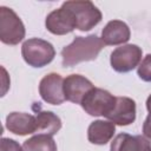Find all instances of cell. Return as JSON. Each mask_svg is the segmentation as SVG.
I'll list each match as a JSON object with an SVG mask.
<instances>
[{
    "instance_id": "cell-2",
    "label": "cell",
    "mask_w": 151,
    "mask_h": 151,
    "mask_svg": "<svg viewBox=\"0 0 151 151\" xmlns=\"http://www.w3.org/2000/svg\"><path fill=\"white\" fill-rule=\"evenodd\" d=\"M24 60L32 67L39 68L48 65L55 57V50L51 42L40 38H31L21 46Z\"/></svg>"
},
{
    "instance_id": "cell-13",
    "label": "cell",
    "mask_w": 151,
    "mask_h": 151,
    "mask_svg": "<svg viewBox=\"0 0 151 151\" xmlns=\"http://www.w3.org/2000/svg\"><path fill=\"white\" fill-rule=\"evenodd\" d=\"M149 147H151V143L144 136L119 133L111 142L110 151H146Z\"/></svg>"
},
{
    "instance_id": "cell-4",
    "label": "cell",
    "mask_w": 151,
    "mask_h": 151,
    "mask_svg": "<svg viewBox=\"0 0 151 151\" xmlns=\"http://www.w3.org/2000/svg\"><path fill=\"white\" fill-rule=\"evenodd\" d=\"M63 4L73 12L74 18H76L77 28L81 32L92 29L103 19L101 12L98 9L97 6H94L92 1L72 0V1H65Z\"/></svg>"
},
{
    "instance_id": "cell-14",
    "label": "cell",
    "mask_w": 151,
    "mask_h": 151,
    "mask_svg": "<svg viewBox=\"0 0 151 151\" xmlns=\"http://www.w3.org/2000/svg\"><path fill=\"white\" fill-rule=\"evenodd\" d=\"M116 132V124L110 120H94L87 129V139L90 143L96 145L107 144Z\"/></svg>"
},
{
    "instance_id": "cell-6",
    "label": "cell",
    "mask_w": 151,
    "mask_h": 151,
    "mask_svg": "<svg viewBox=\"0 0 151 151\" xmlns=\"http://www.w3.org/2000/svg\"><path fill=\"white\" fill-rule=\"evenodd\" d=\"M143 51L138 45L134 44H126L122 45L120 47H117L113 50L110 57L111 67L119 72V73H126L136 67L142 61Z\"/></svg>"
},
{
    "instance_id": "cell-7",
    "label": "cell",
    "mask_w": 151,
    "mask_h": 151,
    "mask_svg": "<svg viewBox=\"0 0 151 151\" xmlns=\"http://www.w3.org/2000/svg\"><path fill=\"white\" fill-rule=\"evenodd\" d=\"M45 26L48 32L55 35H65L77 28L73 12L64 4L60 8L52 11L46 17Z\"/></svg>"
},
{
    "instance_id": "cell-10",
    "label": "cell",
    "mask_w": 151,
    "mask_h": 151,
    "mask_svg": "<svg viewBox=\"0 0 151 151\" xmlns=\"http://www.w3.org/2000/svg\"><path fill=\"white\" fill-rule=\"evenodd\" d=\"M136 101L129 97H116V104L106 118L116 125L126 126L136 120Z\"/></svg>"
},
{
    "instance_id": "cell-11",
    "label": "cell",
    "mask_w": 151,
    "mask_h": 151,
    "mask_svg": "<svg viewBox=\"0 0 151 151\" xmlns=\"http://www.w3.org/2000/svg\"><path fill=\"white\" fill-rule=\"evenodd\" d=\"M6 129L18 136L35 133L37 118L31 113L12 112L6 117Z\"/></svg>"
},
{
    "instance_id": "cell-16",
    "label": "cell",
    "mask_w": 151,
    "mask_h": 151,
    "mask_svg": "<svg viewBox=\"0 0 151 151\" xmlns=\"http://www.w3.org/2000/svg\"><path fill=\"white\" fill-rule=\"evenodd\" d=\"M24 151H57V144L52 136L35 134L22 144Z\"/></svg>"
},
{
    "instance_id": "cell-15",
    "label": "cell",
    "mask_w": 151,
    "mask_h": 151,
    "mask_svg": "<svg viewBox=\"0 0 151 151\" xmlns=\"http://www.w3.org/2000/svg\"><path fill=\"white\" fill-rule=\"evenodd\" d=\"M37 118V134L54 136L61 129V119L51 111H39Z\"/></svg>"
},
{
    "instance_id": "cell-9",
    "label": "cell",
    "mask_w": 151,
    "mask_h": 151,
    "mask_svg": "<svg viewBox=\"0 0 151 151\" xmlns=\"http://www.w3.org/2000/svg\"><path fill=\"white\" fill-rule=\"evenodd\" d=\"M93 87V84L86 77L81 74H70L64 79L65 99L74 104H81L84 97Z\"/></svg>"
},
{
    "instance_id": "cell-20",
    "label": "cell",
    "mask_w": 151,
    "mask_h": 151,
    "mask_svg": "<svg viewBox=\"0 0 151 151\" xmlns=\"http://www.w3.org/2000/svg\"><path fill=\"white\" fill-rule=\"evenodd\" d=\"M146 109H147V111H149V113H151V94L147 97V99H146Z\"/></svg>"
},
{
    "instance_id": "cell-1",
    "label": "cell",
    "mask_w": 151,
    "mask_h": 151,
    "mask_svg": "<svg viewBox=\"0 0 151 151\" xmlns=\"http://www.w3.org/2000/svg\"><path fill=\"white\" fill-rule=\"evenodd\" d=\"M105 44L96 34L87 37H76L73 41L61 50V64L64 67H72L83 61L97 59Z\"/></svg>"
},
{
    "instance_id": "cell-17",
    "label": "cell",
    "mask_w": 151,
    "mask_h": 151,
    "mask_svg": "<svg viewBox=\"0 0 151 151\" xmlns=\"http://www.w3.org/2000/svg\"><path fill=\"white\" fill-rule=\"evenodd\" d=\"M137 74L142 80L147 83L151 81V54H146L142 59L137 67Z\"/></svg>"
},
{
    "instance_id": "cell-5",
    "label": "cell",
    "mask_w": 151,
    "mask_h": 151,
    "mask_svg": "<svg viewBox=\"0 0 151 151\" xmlns=\"http://www.w3.org/2000/svg\"><path fill=\"white\" fill-rule=\"evenodd\" d=\"M116 104V97L109 91L99 87H93L81 100L83 110L93 117H106Z\"/></svg>"
},
{
    "instance_id": "cell-8",
    "label": "cell",
    "mask_w": 151,
    "mask_h": 151,
    "mask_svg": "<svg viewBox=\"0 0 151 151\" xmlns=\"http://www.w3.org/2000/svg\"><path fill=\"white\" fill-rule=\"evenodd\" d=\"M39 94L47 104H63L66 100L64 94V78L54 72L46 74L39 83Z\"/></svg>"
},
{
    "instance_id": "cell-12",
    "label": "cell",
    "mask_w": 151,
    "mask_h": 151,
    "mask_svg": "<svg viewBox=\"0 0 151 151\" xmlns=\"http://www.w3.org/2000/svg\"><path fill=\"white\" fill-rule=\"evenodd\" d=\"M131 37L130 27L122 20H111L101 31V40L105 45H122L129 41Z\"/></svg>"
},
{
    "instance_id": "cell-21",
    "label": "cell",
    "mask_w": 151,
    "mask_h": 151,
    "mask_svg": "<svg viewBox=\"0 0 151 151\" xmlns=\"http://www.w3.org/2000/svg\"><path fill=\"white\" fill-rule=\"evenodd\" d=\"M146 151H151V147H149V149H147V150H146Z\"/></svg>"
},
{
    "instance_id": "cell-19",
    "label": "cell",
    "mask_w": 151,
    "mask_h": 151,
    "mask_svg": "<svg viewBox=\"0 0 151 151\" xmlns=\"http://www.w3.org/2000/svg\"><path fill=\"white\" fill-rule=\"evenodd\" d=\"M143 134L147 139H151V113H149L147 117L144 120V124H143Z\"/></svg>"
},
{
    "instance_id": "cell-3",
    "label": "cell",
    "mask_w": 151,
    "mask_h": 151,
    "mask_svg": "<svg viewBox=\"0 0 151 151\" xmlns=\"http://www.w3.org/2000/svg\"><path fill=\"white\" fill-rule=\"evenodd\" d=\"M25 26L17 13L6 6L0 7V40L6 45H18L25 38Z\"/></svg>"
},
{
    "instance_id": "cell-18",
    "label": "cell",
    "mask_w": 151,
    "mask_h": 151,
    "mask_svg": "<svg viewBox=\"0 0 151 151\" xmlns=\"http://www.w3.org/2000/svg\"><path fill=\"white\" fill-rule=\"evenodd\" d=\"M0 151H24L22 146L12 138L2 137L0 140Z\"/></svg>"
}]
</instances>
